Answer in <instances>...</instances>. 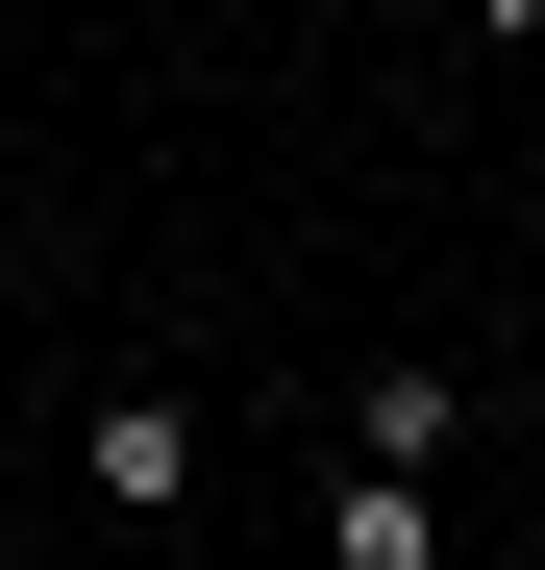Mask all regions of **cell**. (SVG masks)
<instances>
[{
  "label": "cell",
  "mask_w": 545,
  "mask_h": 570,
  "mask_svg": "<svg viewBox=\"0 0 545 570\" xmlns=\"http://www.w3.org/2000/svg\"><path fill=\"white\" fill-rule=\"evenodd\" d=\"M75 497H100V521H174V497H199V397H100V422H75Z\"/></svg>",
  "instance_id": "cell-1"
},
{
  "label": "cell",
  "mask_w": 545,
  "mask_h": 570,
  "mask_svg": "<svg viewBox=\"0 0 545 570\" xmlns=\"http://www.w3.org/2000/svg\"><path fill=\"white\" fill-rule=\"evenodd\" d=\"M446 446H472V372H446V347H397L373 397H347V471H422V497H446Z\"/></svg>",
  "instance_id": "cell-2"
},
{
  "label": "cell",
  "mask_w": 545,
  "mask_h": 570,
  "mask_svg": "<svg viewBox=\"0 0 545 570\" xmlns=\"http://www.w3.org/2000/svg\"><path fill=\"white\" fill-rule=\"evenodd\" d=\"M323 570H446V497H422V471H347V497H323Z\"/></svg>",
  "instance_id": "cell-3"
},
{
  "label": "cell",
  "mask_w": 545,
  "mask_h": 570,
  "mask_svg": "<svg viewBox=\"0 0 545 570\" xmlns=\"http://www.w3.org/2000/svg\"><path fill=\"white\" fill-rule=\"evenodd\" d=\"M472 26H496V50H545V0H472Z\"/></svg>",
  "instance_id": "cell-4"
}]
</instances>
